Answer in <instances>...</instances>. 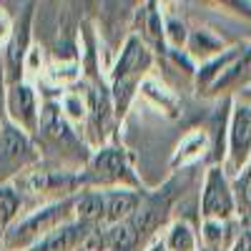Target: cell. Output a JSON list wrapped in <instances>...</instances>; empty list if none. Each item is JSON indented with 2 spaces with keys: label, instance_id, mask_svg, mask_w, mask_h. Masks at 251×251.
<instances>
[{
  "label": "cell",
  "instance_id": "obj_1",
  "mask_svg": "<svg viewBox=\"0 0 251 251\" xmlns=\"http://www.w3.org/2000/svg\"><path fill=\"white\" fill-rule=\"evenodd\" d=\"M151 63H153V55L138 35H131L126 40V46L113 66V75H111V100H113L116 118L126 116L128 103L138 88V83L143 80V75L149 73Z\"/></svg>",
  "mask_w": 251,
  "mask_h": 251
},
{
  "label": "cell",
  "instance_id": "obj_2",
  "mask_svg": "<svg viewBox=\"0 0 251 251\" xmlns=\"http://www.w3.org/2000/svg\"><path fill=\"white\" fill-rule=\"evenodd\" d=\"M73 206H75V196H68V199H60V201H53L43 208H38V211H33L23 221H15L3 236V251L30 249L40 239L53 234L55 228L75 221Z\"/></svg>",
  "mask_w": 251,
  "mask_h": 251
},
{
  "label": "cell",
  "instance_id": "obj_3",
  "mask_svg": "<svg viewBox=\"0 0 251 251\" xmlns=\"http://www.w3.org/2000/svg\"><path fill=\"white\" fill-rule=\"evenodd\" d=\"M80 181H83V188H93V186L126 188V186H131L136 191L141 186L138 176L133 174L128 153L121 146H103L100 151H96L91 156V161L86 163V171H80Z\"/></svg>",
  "mask_w": 251,
  "mask_h": 251
},
{
  "label": "cell",
  "instance_id": "obj_4",
  "mask_svg": "<svg viewBox=\"0 0 251 251\" xmlns=\"http://www.w3.org/2000/svg\"><path fill=\"white\" fill-rule=\"evenodd\" d=\"M38 163L40 156L33 138L5 118L3 128H0V183H10Z\"/></svg>",
  "mask_w": 251,
  "mask_h": 251
},
{
  "label": "cell",
  "instance_id": "obj_5",
  "mask_svg": "<svg viewBox=\"0 0 251 251\" xmlns=\"http://www.w3.org/2000/svg\"><path fill=\"white\" fill-rule=\"evenodd\" d=\"M33 8H35L33 3L23 5L20 18L13 20V33L5 43V60H3V73L8 86L23 83L25 60L30 55V38H33V13H35Z\"/></svg>",
  "mask_w": 251,
  "mask_h": 251
},
{
  "label": "cell",
  "instance_id": "obj_6",
  "mask_svg": "<svg viewBox=\"0 0 251 251\" xmlns=\"http://www.w3.org/2000/svg\"><path fill=\"white\" fill-rule=\"evenodd\" d=\"M5 116L13 126H18L23 133H28L30 138L38 131V98L35 91L28 86V83H15V86H8L5 91Z\"/></svg>",
  "mask_w": 251,
  "mask_h": 251
},
{
  "label": "cell",
  "instance_id": "obj_7",
  "mask_svg": "<svg viewBox=\"0 0 251 251\" xmlns=\"http://www.w3.org/2000/svg\"><path fill=\"white\" fill-rule=\"evenodd\" d=\"M234 194L221 169H211L201 194V216L203 221H226L234 214Z\"/></svg>",
  "mask_w": 251,
  "mask_h": 251
},
{
  "label": "cell",
  "instance_id": "obj_8",
  "mask_svg": "<svg viewBox=\"0 0 251 251\" xmlns=\"http://www.w3.org/2000/svg\"><path fill=\"white\" fill-rule=\"evenodd\" d=\"M251 158V103L239 100L231 113L228 128V166L241 171V166Z\"/></svg>",
  "mask_w": 251,
  "mask_h": 251
},
{
  "label": "cell",
  "instance_id": "obj_9",
  "mask_svg": "<svg viewBox=\"0 0 251 251\" xmlns=\"http://www.w3.org/2000/svg\"><path fill=\"white\" fill-rule=\"evenodd\" d=\"M96 231L93 226L71 221L66 226L55 228L53 234H48L46 239H40L38 244H33L28 251H86V241L88 236Z\"/></svg>",
  "mask_w": 251,
  "mask_h": 251
},
{
  "label": "cell",
  "instance_id": "obj_10",
  "mask_svg": "<svg viewBox=\"0 0 251 251\" xmlns=\"http://www.w3.org/2000/svg\"><path fill=\"white\" fill-rule=\"evenodd\" d=\"M143 194L133 188H103V228L136 214Z\"/></svg>",
  "mask_w": 251,
  "mask_h": 251
},
{
  "label": "cell",
  "instance_id": "obj_11",
  "mask_svg": "<svg viewBox=\"0 0 251 251\" xmlns=\"http://www.w3.org/2000/svg\"><path fill=\"white\" fill-rule=\"evenodd\" d=\"M138 20H141V40L146 48H153L156 53H163V23H161V13L156 10V3H146L138 8Z\"/></svg>",
  "mask_w": 251,
  "mask_h": 251
},
{
  "label": "cell",
  "instance_id": "obj_12",
  "mask_svg": "<svg viewBox=\"0 0 251 251\" xmlns=\"http://www.w3.org/2000/svg\"><path fill=\"white\" fill-rule=\"evenodd\" d=\"M20 206H23V196H20L18 188L13 183H0V228H3V236L15 224Z\"/></svg>",
  "mask_w": 251,
  "mask_h": 251
},
{
  "label": "cell",
  "instance_id": "obj_13",
  "mask_svg": "<svg viewBox=\"0 0 251 251\" xmlns=\"http://www.w3.org/2000/svg\"><path fill=\"white\" fill-rule=\"evenodd\" d=\"M234 206L239 208L241 219L251 226V158L246 161V166L241 169V174L234 181Z\"/></svg>",
  "mask_w": 251,
  "mask_h": 251
},
{
  "label": "cell",
  "instance_id": "obj_14",
  "mask_svg": "<svg viewBox=\"0 0 251 251\" xmlns=\"http://www.w3.org/2000/svg\"><path fill=\"white\" fill-rule=\"evenodd\" d=\"M163 244L171 251H196V236L191 231V226L183 224V221H176L169 228V236H166Z\"/></svg>",
  "mask_w": 251,
  "mask_h": 251
},
{
  "label": "cell",
  "instance_id": "obj_15",
  "mask_svg": "<svg viewBox=\"0 0 251 251\" xmlns=\"http://www.w3.org/2000/svg\"><path fill=\"white\" fill-rule=\"evenodd\" d=\"M188 50L196 55H219L221 53V40H216L208 30H194L188 40Z\"/></svg>",
  "mask_w": 251,
  "mask_h": 251
},
{
  "label": "cell",
  "instance_id": "obj_16",
  "mask_svg": "<svg viewBox=\"0 0 251 251\" xmlns=\"http://www.w3.org/2000/svg\"><path fill=\"white\" fill-rule=\"evenodd\" d=\"M228 106V103H226ZM226 106L224 108H219L216 111V116H214V153H211V158L214 161H219L221 156H224V128H226Z\"/></svg>",
  "mask_w": 251,
  "mask_h": 251
},
{
  "label": "cell",
  "instance_id": "obj_17",
  "mask_svg": "<svg viewBox=\"0 0 251 251\" xmlns=\"http://www.w3.org/2000/svg\"><path fill=\"white\" fill-rule=\"evenodd\" d=\"M163 38H169V43L171 46H183L186 43V25L183 23H178V20L176 18H169V20H166V25H163Z\"/></svg>",
  "mask_w": 251,
  "mask_h": 251
},
{
  "label": "cell",
  "instance_id": "obj_18",
  "mask_svg": "<svg viewBox=\"0 0 251 251\" xmlns=\"http://www.w3.org/2000/svg\"><path fill=\"white\" fill-rule=\"evenodd\" d=\"M201 143H203V136H191V138H186V143H181V146H178V156L174 158V166H178V161H181V163H186V158H188V156H199Z\"/></svg>",
  "mask_w": 251,
  "mask_h": 251
},
{
  "label": "cell",
  "instance_id": "obj_19",
  "mask_svg": "<svg viewBox=\"0 0 251 251\" xmlns=\"http://www.w3.org/2000/svg\"><path fill=\"white\" fill-rule=\"evenodd\" d=\"M10 33H13V18L5 13V8H0V43H8Z\"/></svg>",
  "mask_w": 251,
  "mask_h": 251
},
{
  "label": "cell",
  "instance_id": "obj_20",
  "mask_svg": "<svg viewBox=\"0 0 251 251\" xmlns=\"http://www.w3.org/2000/svg\"><path fill=\"white\" fill-rule=\"evenodd\" d=\"M5 91H8V83H5V73H3V66H0V128L5 123Z\"/></svg>",
  "mask_w": 251,
  "mask_h": 251
},
{
  "label": "cell",
  "instance_id": "obj_21",
  "mask_svg": "<svg viewBox=\"0 0 251 251\" xmlns=\"http://www.w3.org/2000/svg\"><path fill=\"white\" fill-rule=\"evenodd\" d=\"M231 251H251V228L239 234V239L234 241V249Z\"/></svg>",
  "mask_w": 251,
  "mask_h": 251
},
{
  "label": "cell",
  "instance_id": "obj_22",
  "mask_svg": "<svg viewBox=\"0 0 251 251\" xmlns=\"http://www.w3.org/2000/svg\"><path fill=\"white\" fill-rule=\"evenodd\" d=\"M146 251H169V249H166V244H163V241H156V244H151Z\"/></svg>",
  "mask_w": 251,
  "mask_h": 251
},
{
  "label": "cell",
  "instance_id": "obj_23",
  "mask_svg": "<svg viewBox=\"0 0 251 251\" xmlns=\"http://www.w3.org/2000/svg\"><path fill=\"white\" fill-rule=\"evenodd\" d=\"M244 100H249V103H251V88H246V91H244Z\"/></svg>",
  "mask_w": 251,
  "mask_h": 251
},
{
  "label": "cell",
  "instance_id": "obj_24",
  "mask_svg": "<svg viewBox=\"0 0 251 251\" xmlns=\"http://www.w3.org/2000/svg\"><path fill=\"white\" fill-rule=\"evenodd\" d=\"M201 251H221V249H214V246H201Z\"/></svg>",
  "mask_w": 251,
  "mask_h": 251
},
{
  "label": "cell",
  "instance_id": "obj_25",
  "mask_svg": "<svg viewBox=\"0 0 251 251\" xmlns=\"http://www.w3.org/2000/svg\"><path fill=\"white\" fill-rule=\"evenodd\" d=\"M0 251H3V228H0Z\"/></svg>",
  "mask_w": 251,
  "mask_h": 251
}]
</instances>
